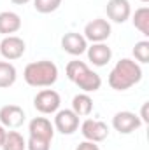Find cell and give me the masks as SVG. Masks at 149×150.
<instances>
[{"label": "cell", "instance_id": "cell-8", "mask_svg": "<svg viewBox=\"0 0 149 150\" xmlns=\"http://www.w3.org/2000/svg\"><path fill=\"white\" fill-rule=\"evenodd\" d=\"M54 129L60 131L62 134H74L79 129V117L72 112V108H65V110H58L54 115Z\"/></svg>", "mask_w": 149, "mask_h": 150}, {"label": "cell", "instance_id": "cell-20", "mask_svg": "<svg viewBox=\"0 0 149 150\" xmlns=\"http://www.w3.org/2000/svg\"><path fill=\"white\" fill-rule=\"evenodd\" d=\"M90 67L84 63V61H79V59H74V61H69L67 63V68H65V74H67V79L75 82L81 75L84 74Z\"/></svg>", "mask_w": 149, "mask_h": 150}, {"label": "cell", "instance_id": "cell-21", "mask_svg": "<svg viewBox=\"0 0 149 150\" xmlns=\"http://www.w3.org/2000/svg\"><path fill=\"white\" fill-rule=\"evenodd\" d=\"M60 5H62V0H34V7L40 14L54 12Z\"/></svg>", "mask_w": 149, "mask_h": 150}, {"label": "cell", "instance_id": "cell-27", "mask_svg": "<svg viewBox=\"0 0 149 150\" xmlns=\"http://www.w3.org/2000/svg\"><path fill=\"white\" fill-rule=\"evenodd\" d=\"M12 4H16V5H25V4H28L30 0H11Z\"/></svg>", "mask_w": 149, "mask_h": 150}, {"label": "cell", "instance_id": "cell-4", "mask_svg": "<svg viewBox=\"0 0 149 150\" xmlns=\"http://www.w3.org/2000/svg\"><path fill=\"white\" fill-rule=\"evenodd\" d=\"M109 37H111V23L107 19L97 18L84 26V38L93 44L105 42Z\"/></svg>", "mask_w": 149, "mask_h": 150}, {"label": "cell", "instance_id": "cell-11", "mask_svg": "<svg viewBox=\"0 0 149 150\" xmlns=\"http://www.w3.org/2000/svg\"><path fill=\"white\" fill-rule=\"evenodd\" d=\"M107 18L114 23H125L132 16V7L128 0H109L105 5Z\"/></svg>", "mask_w": 149, "mask_h": 150}, {"label": "cell", "instance_id": "cell-12", "mask_svg": "<svg viewBox=\"0 0 149 150\" xmlns=\"http://www.w3.org/2000/svg\"><path fill=\"white\" fill-rule=\"evenodd\" d=\"M62 49L72 56H81L82 52H86L88 49V40L84 35L75 33V32H69L62 37Z\"/></svg>", "mask_w": 149, "mask_h": 150}, {"label": "cell", "instance_id": "cell-18", "mask_svg": "<svg viewBox=\"0 0 149 150\" xmlns=\"http://www.w3.org/2000/svg\"><path fill=\"white\" fill-rule=\"evenodd\" d=\"M2 150H27V142L18 131H7Z\"/></svg>", "mask_w": 149, "mask_h": 150}, {"label": "cell", "instance_id": "cell-22", "mask_svg": "<svg viewBox=\"0 0 149 150\" xmlns=\"http://www.w3.org/2000/svg\"><path fill=\"white\" fill-rule=\"evenodd\" d=\"M133 56L137 61L140 63H149V42L148 40H140L135 44L133 47Z\"/></svg>", "mask_w": 149, "mask_h": 150}, {"label": "cell", "instance_id": "cell-24", "mask_svg": "<svg viewBox=\"0 0 149 150\" xmlns=\"http://www.w3.org/2000/svg\"><path fill=\"white\" fill-rule=\"evenodd\" d=\"M75 150H100V149H98V145H97L95 142H88V140H84V142H81V143L77 145V149Z\"/></svg>", "mask_w": 149, "mask_h": 150}, {"label": "cell", "instance_id": "cell-19", "mask_svg": "<svg viewBox=\"0 0 149 150\" xmlns=\"http://www.w3.org/2000/svg\"><path fill=\"white\" fill-rule=\"evenodd\" d=\"M133 26L142 33V35H149V9L148 7H140L135 11L133 14Z\"/></svg>", "mask_w": 149, "mask_h": 150}, {"label": "cell", "instance_id": "cell-1", "mask_svg": "<svg viewBox=\"0 0 149 150\" xmlns=\"http://www.w3.org/2000/svg\"><path fill=\"white\" fill-rule=\"evenodd\" d=\"M142 79V68L137 61L123 58L116 63L109 74V86L116 91H126L132 86L139 84Z\"/></svg>", "mask_w": 149, "mask_h": 150}, {"label": "cell", "instance_id": "cell-25", "mask_svg": "<svg viewBox=\"0 0 149 150\" xmlns=\"http://www.w3.org/2000/svg\"><path fill=\"white\" fill-rule=\"evenodd\" d=\"M140 120L142 122H149V117H148V103L142 105V113H140Z\"/></svg>", "mask_w": 149, "mask_h": 150}, {"label": "cell", "instance_id": "cell-16", "mask_svg": "<svg viewBox=\"0 0 149 150\" xmlns=\"http://www.w3.org/2000/svg\"><path fill=\"white\" fill-rule=\"evenodd\" d=\"M72 112L77 117H88L90 113L93 112V100L88 93H81L75 94L72 100Z\"/></svg>", "mask_w": 149, "mask_h": 150}, {"label": "cell", "instance_id": "cell-6", "mask_svg": "<svg viewBox=\"0 0 149 150\" xmlns=\"http://www.w3.org/2000/svg\"><path fill=\"white\" fill-rule=\"evenodd\" d=\"M81 133L84 136V140L88 142H95L100 143L109 136V126L102 120H95V119H86L81 124Z\"/></svg>", "mask_w": 149, "mask_h": 150}, {"label": "cell", "instance_id": "cell-17", "mask_svg": "<svg viewBox=\"0 0 149 150\" xmlns=\"http://www.w3.org/2000/svg\"><path fill=\"white\" fill-rule=\"evenodd\" d=\"M18 79L16 67L9 61H0V89L11 87Z\"/></svg>", "mask_w": 149, "mask_h": 150}, {"label": "cell", "instance_id": "cell-2", "mask_svg": "<svg viewBox=\"0 0 149 150\" xmlns=\"http://www.w3.org/2000/svg\"><path fill=\"white\" fill-rule=\"evenodd\" d=\"M23 79L32 87H51L58 80V67L49 59L28 63L25 67Z\"/></svg>", "mask_w": 149, "mask_h": 150}, {"label": "cell", "instance_id": "cell-9", "mask_svg": "<svg viewBox=\"0 0 149 150\" xmlns=\"http://www.w3.org/2000/svg\"><path fill=\"white\" fill-rule=\"evenodd\" d=\"M25 122V110L18 105H5L0 108V124L7 129H16Z\"/></svg>", "mask_w": 149, "mask_h": 150}, {"label": "cell", "instance_id": "cell-15", "mask_svg": "<svg viewBox=\"0 0 149 150\" xmlns=\"http://www.w3.org/2000/svg\"><path fill=\"white\" fill-rule=\"evenodd\" d=\"M21 28V18L12 11L0 12V35H12Z\"/></svg>", "mask_w": 149, "mask_h": 150}, {"label": "cell", "instance_id": "cell-13", "mask_svg": "<svg viewBox=\"0 0 149 150\" xmlns=\"http://www.w3.org/2000/svg\"><path fill=\"white\" fill-rule=\"evenodd\" d=\"M88 52V59L90 63H93L95 67H105L112 58V51L111 47L104 42H98V44H93L91 47L86 49Z\"/></svg>", "mask_w": 149, "mask_h": 150}, {"label": "cell", "instance_id": "cell-7", "mask_svg": "<svg viewBox=\"0 0 149 150\" xmlns=\"http://www.w3.org/2000/svg\"><path fill=\"white\" fill-rule=\"evenodd\" d=\"M25 40L16 35H7L4 37V40L0 42V54L7 59V61H14V59H19L23 54H25Z\"/></svg>", "mask_w": 149, "mask_h": 150}, {"label": "cell", "instance_id": "cell-14", "mask_svg": "<svg viewBox=\"0 0 149 150\" xmlns=\"http://www.w3.org/2000/svg\"><path fill=\"white\" fill-rule=\"evenodd\" d=\"M74 84L82 93H95V91H98L102 87V79H100V75L97 74V72H93V70L88 68Z\"/></svg>", "mask_w": 149, "mask_h": 150}, {"label": "cell", "instance_id": "cell-5", "mask_svg": "<svg viewBox=\"0 0 149 150\" xmlns=\"http://www.w3.org/2000/svg\"><path fill=\"white\" fill-rule=\"evenodd\" d=\"M142 126V120L137 113L133 112H117L112 117V127L119 133V134H130L133 131H137Z\"/></svg>", "mask_w": 149, "mask_h": 150}, {"label": "cell", "instance_id": "cell-23", "mask_svg": "<svg viewBox=\"0 0 149 150\" xmlns=\"http://www.w3.org/2000/svg\"><path fill=\"white\" fill-rule=\"evenodd\" d=\"M27 149L28 150H49L51 149V142H46V140L30 136L28 142H27Z\"/></svg>", "mask_w": 149, "mask_h": 150}, {"label": "cell", "instance_id": "cell-10", "mask_svg": "<svg viewBox=\"0 0 149 150\" xmlns=\"http://www.w3.org/2000/svg\"><path fill=\"white\" fill-rule=\"evenodd\" d=\"M28 133H30V136H34V138H40V140H46V142H53L54 126H53L51 120L46 119V117H35V119H32L30 124H28Z\"/></svg>", "mask_w": 149, "mask_h": 150}, {"label": "cell", "instance_id": "cell-3", "mask_svg": "<svg viewBox=\"0 0 149 150\" xmlns=\"http://www.w3.org/2000/svg\"><path fill=\"white\" fill-rule=\"evenodd\" d=\"M60 105H62V98L54 89H42L34 98V107L37 108V112L44 115L56 113L60 110Z\"/></svg>", "mask_w": 149, "mask_h": 150}, {"label": "cell", "instance_id": "cell-28", "mask_svg": "<svg viewBox=\"0 0 149 150\" xmlns=\"http://www.w3.org/2000/svg\"><path fill=\"white\" fill-rule=\"evenodd\" d=\"M140 2H144V4H146V2H149V0H140Z\"/></svg>", "mask_w": 149, "mask_h": 150}, {"label": "cell", "instance_id": "cell-26", "mask_svg": "<svg viewBox=\"0 0 149 150\" xmlns=\"http://www.w3.org/2000/svg\"><path fill=\"white\" fill-rule=\"evenodd\" d=\"M5 134H7V129L0 124V149H2V145H4V140H5Z\"/></svg>", "mask_w": 149, "mask_h": 150}]
</instances>
